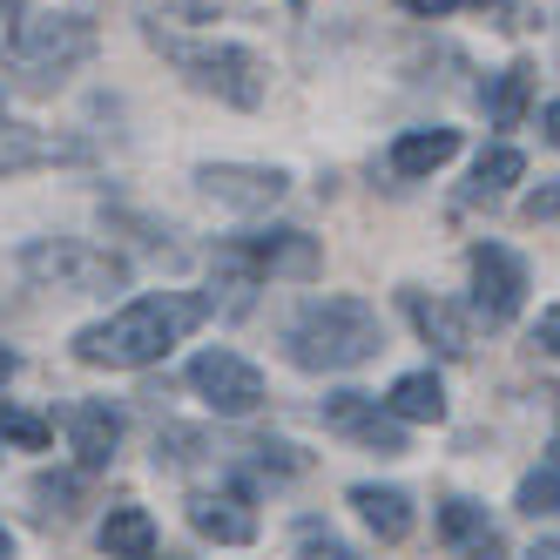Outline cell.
Masks as SVG:
<instances>
[{"label": "cell", "mask_w": 560, "mask_h": 560, "mask_svg": "<svg viewBox=\"0 0 560 560\" xmlns=\"http://www.w3.org/2000/svg\"><path fill=\"white\" fill-rule=\"evenodd\" d=\"M61 425H68L74 459H82L89 472H95V466H108V459H115V446H122V412H108L102 398H82V406H68V412H61Z\"/></svg>", "instance_id": "7c38bea8"}, {"label": "cell", "mask_w": 560, "mask_h": 560, "mask_svg": "<svg viewBox=\"0 0 560 560\" xmlns=\"http://www.w3.org/2000/svg\"><path fill=\"white\" fill-rule=\"evenodd\" d=\"M540 136L560 149V102H547V108H540Z\"/></svg>", "instance_id": "83f0119b"}, {"label": "cell", "mask_w": 560, "mask_h": 560, "mask_svg": "<svg viewBox=\"0 0 560 560\" xmlns=\"http://www.w3.org/2000/svg\"><path fill=\"white\" fill-rule=\"evenodd\" d=\"M61 163H95V142L61 136V129H34V122H0V176L61 170Z\"/></svg>", "instance_id": "30bf717a"}, {"label": "cell", "mask_w": 560, "mask_h": 560, "mask_svg": "<svg viewBox=\"0 0 560 560\" xmlns=\"http://www.w3.org/2000/svg\"><path fill=\"white\" fill-rule=\"evenodd\" d=\"M210 311H217L210 291L136 298V304H122L115 317H102V325H89L82 338H74V358H82V365H102V372H142V365H155V358H170Z\"/></svg>", "instance_id": "6da1fadb"}, {"label": "cell", "mask_w": 560, "mask_h": 560, "mask_svg": "<svg viewBox=\"0 0 560 560\" xmlns=\"http://www.w3.org/2000/svg\"><path fill=\"white\" fill-rule=\"evenodd\" d=\"M406 14H419V21H446L453 8H466V0H398Z\"/></svg>", "instance_id": "484cf974"}, {"label": "cell", "mask_w": 560, "mask_h": 560, "mask_svg": "<svg viewBox=\"0 0 560 560\" xmlns=\"http://www.w3.org/2000/svg\"><path fill=\"white\" fill-rule=\"evenodd\" d=\"M453 155H459V129H406V136L392 142L385 163H392L398 183H419V176H432V170H446Z\"/></svg>", "instance_id": "5bb4252c"}, {"label": "cell", "mask_w": 560, "mask_h": 560, "mask_svg": "<svg viewBox=\"0 0 560 560\" xmlns=\"http://www.w3.org/2000/svg\"><path fill=\"white\" fill-rule=\"evenodd\" d=\"M149 42L189 74V89H203V95H217V102H230V108H257L264 89H270L264 55L244 48V42H176V34H163L155 21H149Z\"/></svg>", "instance_id": "277c9868"}, {"label": "cell", "mask_w": 560, "mask_h": 560, "mask_svg": "<svg viewBox=\"0 0 560 560\" xmlns=\"http://www.w3.org/2000/svg\"><path fill=\"white\" fill-rule=\"evenodd\" d=\"M527 217H534V223H560V183H540V189L527 196Z\"/></svg>", "instance_id": "d4e9b609"}, {"label": "cell", "mask_w": 560, "mask_h": 560, "mask_svg": "<svg viewBox=\"0 0 560 560\" xmlns=\"http://www.w3.org/2000/svg\"><path fill=\"white\" fill-rule=\"evenodd\" d=\"M189 385H196V398H203L217 419H250L264 406V372L244 351H223V345L189 358Z\"/></svg>", "instance_id": "52a82bcc"}, {"label": "cell", "mask_w": 560, "mask_h": 560, "mask_svg": "<svg viewBox=\"0 0 560 560\" xmlns=\"http://www.w3.org/2000/svg\"><path fill=\"white\" fill-rule=\"evenodd\" d=\"M520 176H527V155H520L513 142H493V149L472 163V196H500V189H513Z\"/></svg>", "instance_id": "44dd1931"}, {"label": "cell", "mask_w": 560, "mask_h": 560, "mask_svg": "<svg viewBox=\"0 0 560 560\" xmlns=\"http://www.w3.org/2000/svg\"><path fill=\"white\" fill-rule=\"evenodd\" d=\"M406 317L419 325V338H425L439 358H466V351H472V325H466L459 304L432 298V291H406Z\"/></svg>", "instance_id": "4fadbf2b"}, {"label": "cell", "mask_w": 560, "mask_h": 560, "mask_svg": "<svg viewBox=\"0 0 560 560\" xmlns=\"http://www.w3.org/2000/svg\"><path fill=\"white\" fill-rule=\"evenodd\" d=\"M527 560H560V540H534V553Z\"/></svg>", "instance_id": "f1b7e54d"}, {"label": "cell", "mask_w": 560, "mask_h": 560, "mask_svg": "<svg viewBox=\"0 0 560 560\" xmlns=\"http://www.w3.org/2000/svg\"><path fill=\"white\" fill-rule=\"evenodd\" d=\"M196 189H203L217 210L257 217V210H270V203H284L291 176H284V170H264V163H203V170H196Z\"/></svg>", "instance_id": "9c48e42d"}, {"label": "cell", "mask_w": 560, "mask_h": 560, "mask_svg": "<svg viewBox=\"0 0 560 560\" xmlns=\"http://www.w3.org/2000/svg\"><path fill=\"white\" fill-rule=\"evenodd\" d=\"M553 466H560V439H553Z\"/></svg>", "instance_id": "d6a6232c"}, {"label": "cell", "mask_w": 560, "mask_h": 560, "mask_svg": "<svg viewBox=\"0 0 560 560\" xmlns=\"http://www.w3.org/2000/svg\"><path fill=\"white\" fill-rule=\"evenodd\" d=\"M14 365H21V358H14L8 345H0V385H8V378H14Z\"/></svg>", "instance_id": "f546056e"}, {"label": "cell", "mask_w": 560, "mask_h": 560, "mask_svg": "<svg viewBox=\"0 0 560 560\" xmlns=\"http://www.w3.org/2000/svg\"><path fill=\"white\" fill-rule=\"evenodd\" d=\"M284 345H291V365L304 372H351L385 351V325L365 298H311L284 325Z\"/></svg>", "instance_id": "7a4b0ae2"}, {"label": "cell", "mask_w": 560, "mask_h": 560, "mask_svg": "<svg viewBox=\"0 0 560 560\" xmlns=\"http://www.w3.org/2000/svg\"><path fill=\"white\" fill-rule=\"evenodd\" d=\"M0 439H8V446H21V453H48V446H55V419L27 412V406H0Z\"/></svg>", "instance_id": "7402d4cb"}, {"label": "cell", "mask_w": 560, "mask_h": 560, "mask_svg": "<svg viewBox=\"0 0 560 560\" xmlns=\"http://www.w3.org/2000/svg\"><path fill=\"white\" fill-rule=\"evenodd\" d=\"M21 277H34L42 291H68V298H108L129 284V264L108 257L102 244H82V236H34L21 250Z\"/></svg>", "instance_id": "5b68a950"}, {"label": "cell", "mask_w": 560, "mask_h": 560, "mask_svg": "<svg viewBox=\"0 0 560 560\" xmlns=\"http://www.w3.org/2000/svg\"><path fill=\"white\" fill-rule=\"evenodd\" d=\"M466 270H472V311L487 317V325L520 317V304H527V257L506 250V244H472Z\"/></svg>", "instance_id": "ba28073f"}, {"label": "cell", "mask_w": 560, "mask_h": 560, "mask_svg": "<svg viewBox=\"0 0 560 560\" xmlns=\"http://www.w3.org/2000/svg\"><path fill=\"white\" fill-rule=\"evenodd\" d=\"M95 48H102V27L89 14H34V21H14L8 48H0V68H8L21 89L48 95L82 61H95Z\"/></svg>", "instance_id": "3957f363"}, {"label": "cell", "mask_w": 560, "mask_h": 560, "mask_svg": "<svg viewBox=\"0 0 560 560\" xmlns=\"http://www.w3.org/2000/svg\"><path fill=\"white\" fill-rule=\"evenodd\" d=\"M534 345H547L560 358V311H540V325H534Z\"/></svg>", "instance_id": "4316f807"}, {"label": "cell", "mask_w": 560, "mask_h": 560, "mask_svg": "<svg viewBox=\"0 0 560 560\" xmlns=\"http://www.w3.org/2000/svg\"><path fill=\"white\" fill-rule=\"evenodd\" d=\"M439 534L459 540V547H472L479 560H493V553H500V534L487 527V506H472V500H453L446 513H439Z\"/></svg>", "instance_id": "ffe728a7"}, {"label": "cell", "mask_w": 560, "mask_h": 560, "mask_svg": "<svg viewBox=\"0 0 560 560\" xmlns=\"http://www.w3.org/2000/svg\"><path fill=\"white\" fill-rule=\"evenodd\" d=\"M189 527L203 534V540H217V547H250V540H257V513H250L244 500L203 493V500H189Z\"/></svg>", "instance_id": "9a60e30c"}, {"label": "cell", "mask_w": 560, "mask_h": 560, "mask_svg": "<svg viewBox=\"0 0 560 560\" xmlns=\"http://www.w3.org/2000/svg\"><path fill=\"white\" fill-rule=\"evenodd\" d=\"M102 553L108 560H149L155 553V520L142 506H108V520H102Z\"/></svg>", "instance_id": "ac0fdd59"}, {"label": "cell", "mask_w": 560, "mask_h": 560, "mask_svg": "<svg viewBox=\"0 0 560 560\" xmlns=\"http://www.w3.org/2000/svg\"><path fill=\"white\" fill-rule=\"evenodd\" d=\"M34 500H42V506H34L42 520H74V500H82V479H74V472H42V479H34Z\"/></svg>", "instance_id": "cb8c5ba5"}, {"label": "cell", "mask_w": 560, "mask_h": 560, "mask_svg": "<svg viewBox=\"0 0 560 560\" xmlns=\"http://www.w3.org/2000/svg\"><path fill=\"white\" fill-rule=\"evenodd\" d=\"M8 553H14V540H8V527H0V560H8Z\"/></svg>", "instance_id": "1f68e13d"}, {"label": "cell", "mask_w": 560, "mask_h": 560, "mask_svg": "<svg viewBox=\"0 0 560 560\" xmlns=\"http://www.w3.org/2000/svg\"><path fill=\"white\" fill-rule=\"evenodd\" d=\"M513 506L527 513V520H560V466H540V472H527V479H520Z\"/></svg>", "instance_id": "603a6c76"}, {"label": "cell", "mask_w": 560, "mask_h": 560, "mask_svg": "<svg viewBox=\"0 0 560 560\" xmlns=\"http://www.w3.org/2000/svg\"><path fill=\"white\" fill-rule=\"evenodd\" d=\"M21 8H27V0H0V21H21Z\"/></svg>", "instance_id": "4dcf8cb0"}, {"label": "cell", "mask_w": 560, "mask_h": 560, "mask_svg": "<svg viewBox=\"0 0 560 560\" xmlns=\"http://www.w3.org/2000/svg\"><path fill=\"white\" fill-rule=\"evenodd\" d=\"M351 506L365 513V527L378 540H406L412 534V500L398 493V487H351Z\"/></svg>", "instance_id": "d6986e66"}, {"label": "cell", "mask_w": 560, "mask_h": 560, "mask_svg": "<svg viewBox=\"0 0 560 560\" xmlns=\"http://www.w3.org/2000/svg\"><path fill=\"white\" fill-rule=\"evenodd\" d=\"M325 270V244L304 230H250V236H230V244L217 250V277L236 291L264 284V277H317Z\"/></svg>", "instance_id": "8992f818"}, {"label": "cell", "mask_w": 560, "mask_h": 560, "mask_svg": "<svg viewBox=\"0 0 560 560\" xmlns=\"http://www.w3.org/2000/svg\"><path fill=\"white\" fill-rule=\"evenodd\" d=\"M385 412L398 425H439V419H446V385H439L432 372H406L385 392Z\"/></svg>", "instance_id": "2e32d148"}, {"label": "cell", "mask_w": 560, "mask_h": 560, "mask_svg": "<svg viewBox=\"0 0 560 560\" xmlns=\"http://www.w3.org/2000/svg\"><path fill=\"white\" fill-rule=\"evenodd\" d=\"M325 425H331L338 439H358V446L385 453V459L406 453V425H398L378 398H365V392H331V398H325Z\"/></svg>", "instance_id": "8fae6325"}, {"label": "cell", "mask_w": 560, "mask_h": 560, "mask_svg": "<svg viewBox=\"0 0 560 560\" xmlns=\"http://www.w3.org/2000/svg\"><path fill=\"white\" fill-rule=\"evenodd\" d=\"M479 102H487V122H493V129H520V122H527V102H534V61L500 68L493 89L479 95Z\"/></svg>", "instance_id": "e0dca14e"}]
</instances>
